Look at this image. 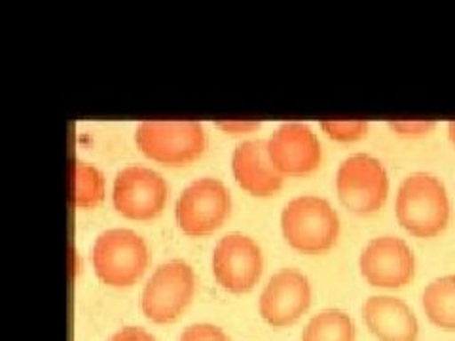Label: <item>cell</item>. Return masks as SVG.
<instances>
[{
	"label": "cell",
	"mask_w": 455,
	"mask_h": 341,
	"mask_svg": "<svg viewBox=\"0 0 455 341\" xmlns=\"http://www.w3.org/2000/svg\"><path fill=\"white\" fill-rule=\"evenodd\" d=\"M395 215L414 237L431 239L443 234L450 222V197L444 182L429 173L406 177L396 190Z\"/></svg>",
	"instance_id": "1"
},
{
	"label": "cell",
	"mask_w": 455,
	"mask_h": 341,
	"mask_svg": "<svg viewBox=\"0 0 455 341\" xmlns=\"http://www.w3.org/2000/svg\"><path fill=\"white\" fill-rule=\"evenodd\" d=\"M281 234L298 252L323 254L336 245L339 217L324 197L298 195L281 210Z\"/></svg>",
	"instance_id": "2"
},
{
	"label": "cell",
	"mask_w": 455,
	"mask_h": 341,
	"mask_svg": "<svg viewBox=\"0 0 455 341\" xmlns=\"http://www.w3.org/2000/svg\"><path fill=\"white\" fill-rule=\"evenodd\" d=\"M92 266L97 279L107 287H132L147 272L148 247L133 230L110 227L93 241Z\"/></svg>",
	"instance_id": "3"
},
{
	"label": "cell",
	"mask_w": 455,
	"mask_h": 341,
	"mask_svg": "<svg viewBox=\"0 0 455 341\" xmlns=\"http://www.w3.org/2000/svg\"><path fill=\"white\" fill-rule=\"evenodd\" d=\"M135 145L156 163L180 167L205 152L207 139L202 123L192 120H145L135 130Z\"/></svg>",
	"instance_id": "4"
},
{
	"label": "cell",
	"mask_w": 455,
	"mask_h": 341,
	"mask_svg": "<svg viewBox=\"0 0 455 341\" xmlns=\"http://www.w3.org/2000/svg\"><path fill=\"white\" fill-rule=\"evenodd\" d=\"M196 294V274L190 264L173 258L154 269L140 292V313L154 324L179 321Z\"/></svg>",
	"instance_id": "5"
},
{
	"label": "cell",
	"mask_w": 455,
	"mask_h": 341,
	"mask_svg": "<svg viewBox=\"0 0 455 341\" xmlns=\"http://www.w3.org/2000/svg\"><path fill=\"white\" fill-rule=\"evenodd\" d=\"M334 182L341 205L359 217L374 215L387 202V170L368 154H353L341 162Z\"/></svg>",
	"instance_id": "6"
},
{
	"label": "cell",
	"mask_w": 455,
	"mask_h": 341,
	"mask_svg": "<svg viewBox=\"0 0 455 341\" xmlns=\"http://www.w3.org/2000/svg\"><path fill=\"white\" fill-rule=\"evenodd\" d=\"M232 197L219 178L202 177L184 188L175 203L179 230L190 237L209 235L230 215Z\"/></svg>",
	"instance_id": "7"
},
{
	"label": "cell",
	"mask_w": 455,
	"mask_h": 341,
	"mask_svg": "<svg viewBox=\"0 0 455 341\" xmlns=\"http://www.w3.org/2000/svg\"><path fill=\"white\" fill-rule=\"evenodd\" d=\"M112 205L127 220H152L162 215L169 199L165 178L145 165H127L112 180Z\"/></svg>",
	"instance_id": "8"
},
{
	"label": "cell",
	"mask_w": 455,
	"mask_h": 341,
	"mask_svg": "<svg viewBox=\"0 0 455 341\" xmlns=\"http://www.w3.org/2000/svg\"><path fill=\"white\" fill-rule=\"evenodd\" d=\"M262 250L243 234H228L217 241L211 256V269L217 284L230 294H245L262 275Z\"/></svg>",
	"instance_id": "9"
},
{
	"label": "cell",
	"mask_w": 455,
	"mask_h": 341,
	"mask_svg": "<svg viewBox=\"0 0 455 341\" xmlns=\"http://www.w3.org/2000/svg\"><path fill=\"white\" fill-rule=\"evenodd\" d=\"M311 305L309 279L294 267H283L267 279L259 297V313L272 329H287Z\"/></svg>",
	"instance_id": "10"
},
{
	"label": "cell",
	"mask_w": 455,
	"mask_h": 341,
	"mask_svg": "<svg viewBox=\"0 0 455 341\" xmlns=\"http://www.w3.org/2000/svg\"><path fill=\"white\" fill-rule=\"evenodd\" d=\"M361 275L374 289H403L414 279L416 258L406 241L395 235L370 239L359 258Z\"/></svg>",
	"instance_id": "11"
},
{
	"label": "cell",
	"mask_w": 455,
	"mask_h": 341,
	"mask_svg": "<svg viewBox=\"0 0 455 341\" xmlns=\"http://www.w3.org/2000/svg\"><path fill=\"white\" fill-rule=\"evenodd\" d=\"M269 162L281 175L302 177L319 169L323 152L317 135L306 123H281L267 139Z\"/></svg>",
	"instance_id": "12"
},
{
	"label": "cell",
	"mask_w": 455,
	"mask_h": 341,
	"mask_svg": "<svg viewBox=\"0 0 455 341\" xmlns=\"http://www.w3.org/2000/svg\"><path fill=\"white\" fill-rule=\"evenodd\" d=\"M232 173L241 190L254 197H269L283 186V175L269 162L267 140H243L234 148Z\"/></svg>",
	"instance_id": "13"
},
{
	"label": "cell",
	"mask_w": 455,
	"mask_h": 341,
	"mask_svg": "<svg viewBox=\"0 0 455 341\" xmlns=\"http://www.w3.org/2000/svg\"><path fill=\"white\" fill-rule=\"evenodd\" d=\"M363 321L378 341H418L419 322L411 307L395 296H370L363 304Z\"/></svg>",
	"instance_id": "14"
},
{
	"label": "cell",
	"mask_w": 455,
	"mask_h": 341,
	"mask_svg": "<svg viewBox=\"0 0 455 341\" xmlns=\"http://www.w3.org/2000/svg\"><path fill=\"white\" fill-rule=\"evenodd\" d=\"M421 305L427 319L443 330H455V275H444L427 284Z\"/></svg>",
	"instance_id": "15"
},
{
	"label": "cell",
	"mask_w": 455,
	"mask_h": 341,
	"mask_svg": "<svg viewBox=\"0 0 455 341\" xmlns=\"http://www.w3.org/2000/svg\"><path fill=\"white\" fill-rule=\"evenodd\" d=\"M105 197V178L95 165L82 160L70 162V205L93 209Z\"/></svg>",
	"instance_id": "16"
},
{
	"label": "cell",
	"mask_w": 455,
	"mask_h": 341,
	"mask_svg": "<svg viewBox=\"0 0 455 341\" xmlns=\"http://www.w3.org/2000/svg\"><path fill=\"white\" fill-rule=\"evenodd\" d=\"M300 341H355V322L346 311L323 309L307 321Z\"/></svg>",
	"instance_id": "17"
},
{
	"label": "cell",
	"mask_w": 455,
	"mask_h": 341,
	"mask_svg": "<svg viewBox=\"0 0 455 341\" xmlns=\"http://www.w3.org/2000/svg\"><path fill=\"white\" fill-rule=\"evenodd\" d=\"M321 130L338 142H353L366 137L368 122L364 120H324Z\"/></svg>",
	"instance_id": "18"
},
{
	"label": "cell",
	"mask_w": 455,
	"mask_h": 341,
	"mask_svg": "<svg viewBox=\"0 0 455 341\" xmlns=\"http://www.w3.org/2000/svg\"><path fill=\"white\" fill-rule=\"evenodd\" d=\"M179 341H230V337L217 324L194 322L180 332Z\"/></svg>",
	"instance_id": "19"
},
{
	"label": "cell",
	"mask_w": 455,
	"mask_h": 341,
	"mask_svg": "<svg viewBox=\"0 0 455 341\" xmlns=\"http://www.w3.org/2000/svg\"><path fill=\"white\" fill-rule=\"evenodd\" d=\"M391 130L401 135V137H423L429 135L436 123L435 122H425V120H411V122H389L387 123Z\"/></svg>",
	"instance_id": "20"
},
{
	"label": "cell",
	"mask_w": 455,
	"mask_h": 341,
	"mask_svg": "<svg viewBox=\"0 0 455 341\" xmlns=\"http://www.w3.org/2000/svg\"><path fill=\"white\" fill-rule=\"evenodd\" d=\"M108 341H158L150 332L140 326H122L120 330L114 332Z\"/></svg>",
	"instance_id": "21"
},
{
	"label": "cell",
	"mask_w": 455,
	"mask_h": 341,
	"mask_svg": "<svg viewBox=\"0 0 455 341\" xmlns=\"http://www.w3.org/2000/svg\"><path fill=\"white\" fill-rule=\"evenodd\" d=\"M215 125L219 127V130H222L224 133L241 135V133H252L254 130H259L260 122H252V120H245V122L228 120V122H217Z\"/></svg>",
	"instance_id": "22"
},
{
	"label": "cell",
	"mask_w": 455,
	"mask_h": 341,
	"mask_svg": "<svg viewBox=\"0 0 455 341\" xmlns=\"http://www.w3.org/2000/svg\"><path fill=\"white\" fill-rule=\"evenodd\" d=\"M448 135H450V140H451V145L455 148V122L448 123Z\"/></svg>",
	"instance_id": "23"
}]
</instances>
